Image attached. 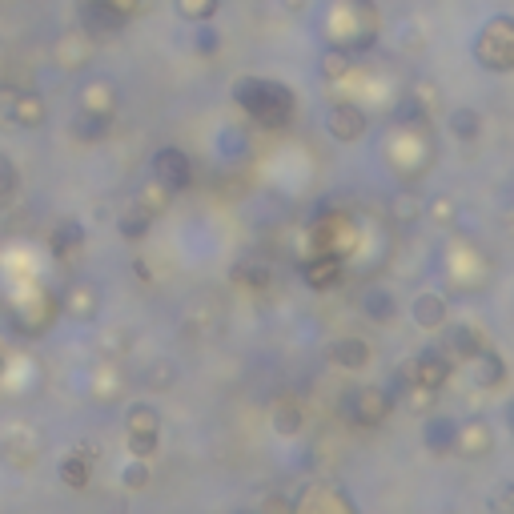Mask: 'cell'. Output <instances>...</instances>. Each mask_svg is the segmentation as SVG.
<instances>
[{"instance_id": "obj_1", "label": "cell", "mask_w": 514, "mask_h": 514, "mask_svg": "<svg viewBox=\"0 0 514 514\" xmlns=\"http://www.w3.org/2000/svg\"><path fill=\"white\" fill-rule=\"evenodd\" d=\"M233 101L266 129H286L294 121V89L270 77H241L233 81Z\"/></svg>"}, {"instance_id": "obj_2", "label": "cell", "mask_w": 514, "mask_h": 514, "mask_svg": "<svg viewBox=\"0 0 514 514\" xmlns=\"http://www.w3.org/2000/svg\"><path fill=\"white\" fill-rule=\"evenodd\" d=\"M474 57H478V65L490 69V73H510V69H514V21H510V17L486 21L482 37L474 41Z\"/></svg>"}, {"instance_id": "obj_3", "label": "cell", "mask_w": 514, "mask_h": 514, "mask_svg": "<svg viewBox=\"0 0 514 514\" xmlns=\"http://www.w3.org/2000/svg\"><path fill=\"white\" fill-rule=\"evenodd\" d=\"M342 410H346V418H354L358 426H378V422L390 418L394 394L382 390V386H354V390L342 398Z\"/></svg>"}, {"instance_id": "obj_4", "label": "cell", "mask_w": 514, "mask_h": 514, "mask_svg": "<svg viewBox=\"0 0 514 514\" xmlns=\"http://www.w3.org/2000/svg\"><path fill=\"white\" fill-rule=\"evenodd\" d=\"M153 177H157V185L165 193H185L193 185V161H189V153L177 149V145L157 149L153 153Z\"/></svg>"}, {"instance_id": "obj_5", "label": "cell", "mask_w": 514, "mask_h": 514, "mask_svg": "<svg viewBox=\"0 0 514 514\" xmlns=\"http://www.w3.org/2000/svg\"><path fill=\"white\" fill-rule=\"evenodd\" d=\"M77 17H81V29L89 37H97V41L101 37H117L125 29V21H129V13L117 5V0H81Z\"/></svg>"}, {"instance_id": "obj_6", "label": "cell", "mask_w": 514, "mask_h": 514, "mask_svg": "<svg viewBox=\"0 0 514 514\" xmlns=\"http://www.w3.org/2000/svg\"><path fill=\"white\" fill-rule=\"evenodd\" d=\"M326 129H330V137H334V141H358V137L370 129V121H366V113H362L358 105L342 101V105H334V109H330Z\"/></svg>"}, {"instance_id": "obj_7", "label": "cell", "mask_w": 514, "mask_h": 514, "mask_svg": "<svg viewBox=\"0 0 514 514\" xmlns=\"http://www.w3.org/2000/svg\"><path fill=\"white\" fill-rule=\"evenodd\" d=\"M446 378H450V358H446V354L426 350V354H418V358H414V386L442 390V386H446Z\"/></svg>"}, {"instance_id": "obj_8", "label": "cell", "mask_w": 514, "mask_h": 514, "mask_svg": "<svg viewBox=\"0 0 514 514\" xmlns=\"http://www.w3.org/2000/svg\"><path fill=\"white\" fill-rule=\"evenodd\" d=\"M302 278H306V286H314V290H330V286L342 278V257H338V253H318V257H310V262L302 266Z\"/></svg>"}, {"instance_id": "obj_9", "label": "cell", "mask_w": 514, "mask_h": 514, "mask_svg": "<svg viewBox=\"0 0 514 514\" xmlns=\"http://www.w3.org/2000/svg\"><path fill=\"white\" fill-rule=\"evenodd\" d=\"M422 442H426V450H434V454H450L454 442H458V422L446 418V414H430L426 426H422Z\"/></svg>"}, {"instance_id": "obj_10", "label": "cell", "mask_w": 514, "mask_h": 514, "mask_svg": "<svg viewBox=\"0 0 514 514\" xmlns=\"http://www.w3.org/2000/svg\"><path fill=\"white\" fill-rule=\"evenodd\" d=\"M490 446H494V434H490V426H486L482 418H470L466 426H458L454 450H462V454H470V458H482Z\"/></svg>"}, {"instance_id": "obj_11", "label": "cell", "mask_w": 514, "mask_h": 514, "mask_svg": "<svg viewBox=\"0 0 514 514\" xmlns=\"http://www.w3.org/2000/svg\"><path fill=\"white\" fill-rule=\"evenodd\" d=\"M330 358L342 366V370H366L370 366V342L366 338H338L330 346Z\"/></svg>"}, {"instance_id": "obj_12", "label": "cell", "mask_w": 514, "mask_h": 514, "mask_svg": "<svg viewBox=\"0 0 514 514\" xmlns=\"http://www.w3.org/2000/svg\"><path fill=\"white\" fill-rule=\"evenodd\" d=\"M49 245H53V253L61 257V262H69V253H77V249L85 245V225H81V221H73V217L57 221V225H53Z\"/></svg>"}, {"instance_id": "obj_13", "label": "cell", "mask_w": 514, "mask_h": 514, "mask_svg": "<svg viewBox=\"0 0 514 514\" xmlns=\"http://www.w3.org/2000/svg\"><path fill=\"white\" fill-rule=\"evenodd\" d=\"M410 314H414V322H418L422 330H442V326H446V298H438V294H418Z\"/></svg>"}, {"instance_id": "obj_14", "label": "cell", "mask_w": 514, "mask_h": 514, "mask_svg": "<svg viewBox=\"0 0 514 514\" xmlns=\"http://www.w3.org/2000/svg\"><path fill=\"white\" fill-rule=\"evenodd\" d=\"M362 310H366V318L370 322H394V314H398V302H394V294L390 290H382V286H370L366 294H362Z\"/></svg>"}, {"instance_id": "obj_15", "label": "cell", "mask_w": 514, "mask_h": 514, "mask_svg": "<svg viewBox=\"0 0 514 514\" xmlns=\"http://www.w3.org/2000/svg\"><path fill=\"white\" fill-rule=\"evenodd\" d=\"M446 350H450L454 358H462V362H474L478 350H482V338H478L474 326H454V330L446 334Z\"/></svg>"}, {"instance_id": "obj_16", "label": "cell", "mask_w": 514, "mask_h": 514, "mask_svg": "<svg viewBox=\"0 0 514 514\" xmlns=\"http://www.w3.org/2000/svg\"><path fill=\"white\" fill-rule=\"evenodd\" d=\"M474 366H478V386L482 390H494V386H502L506 382V362L494 354V350H478V358H474Z\"/></svg>"}, {"instance_id": "obj_17", "label": "cell", "mask_w": 514, "mask_h": 514, "mask_svg": "<svg viewBox=\"0 0 514 514\" xmlns=\"http://www.w3.org/2000/svg\"><path fill=\"white\" fill-rule=\"evenodd\" d=\"M73 133H77L81 141H101V137L109 133V113H101V109H81V113L73 117Z\"/></svg>"}, {"instance_id": "obj_18", "label": "cell", "mask_w": 514, "mask_h": 514, "mask_svg": "<svg viewBox=\"0 0 514 514\" xmlns=\"http://www.w3.org/2000/svg\"><path fill=\"white\" fill-rule=\"evenodd\" d=\"M125 426H129V434H157L161 430V410L149 406V402H133L129 414H125Z\"/></svg>"}, {"instance_id": "obj_19", "label": "cell", "mask_w": 514, "mask_h": 514, "mask_svg": "<svg viewBox=\"0 0 514 514\" xmlns=\"http://www.w3.org/2000/svg\"><path fill=\"white\" fill-rule=\"evenodd\" d=\"M97 306H101V298H97V290H93V286H73V290H69V298H65L69 318H81V322H89V318L97 314Z\"/></svg>"}, {"instance_id": "obj_20", "label": "cell", "mask_w": 514, "mask_h": 514, "mask_svg": "<svg viewBox=\"0 0 514 514\" xmlns=\"http://www.w3.org/2000/svg\"><path fill=\"white\" fill-rule=\"evenodd\" d=\"M446 125H450V133H454L458 141H474V137L482 133V113H478V109H454Z\"/></svg>"}, {"instance_id": "obj_21", "label": "cell", "mask_w": 514, "mask_h": 514, "mask_svg": "<svg viewBox=\"0 0 514 514\" xmlns=\"http://www.w3.org/2000/svg\"><path fill=\"white\" fill-rule=\"evenodd\" d=\"M57 474H61V482H65L69 490H85L93 470H89V462H85L81 454H69V458L61 462V470H57Z\"/></svg>"}, {"instance_id": "obj_22", "label": "cell", "mask_w": 514, "mask_h": 514, "mask_svg": "<svg viewBox=\"0 0 514 514\" xmlns=\"http://www.w3.org/2000/svg\"><path fill=\"white\" fill-rule=\"evenodd\" d=\"M149 225H153V213L141 205V209H129L125 217H121V237H129V241H141L145 233H149Z\"/></svg>"}, {"instance_id": "obj_23", "label": "cell", "mask_w": 514, "mask_h": 514, "mask_svg": "<svg viewBox=\"0 0 514 514\" xmlns=\"http://www.w3.org/2000/svg\"><path fill=\"white\" fill-rule=\"evenodd\" d=\"M241 290H266L270 286V270L266 266H233V274H229Z\"/></svg>"}, {"instance_id": "obj_24", "label": "cell", "mask_w": 514, "mask_h": 514, "mask_svg": "<svg viewBox=\"0 0 514 514\" xmlns=\"http://www.w3.org/2000/svg\"><path fill=\"white\" fill-rule=\"evenodd\" d=\"M41 121H45V105H41L37 97H21V93H17V125L37 129Z\"/></svg>"}, {"instance_id": "obj_25", "label": "cell", "mask_w": 514, "mask_h": 514, "mask_svg": "<svg viewBox=\"0 0 514 514\" xmlns=\"http://www.w3.org/2000/svg\"><path fill=\"white\" fill-rule=\"evenodd\" d=\"M177 13L185 21H209L217 13V0H177Z\"/></svg>"}, {"instance_id": "obj_26", "label": "cell", "mask_w": 514, "mask_h": 514, "mask_svg": "<svg viewBox=\"0 0 514 514\" xmlns=\"http://www.w3.org/2000/svg\"><path fill=\"white\" fill-rule=\"evenodd\" d=\"M274 426H278L282 434H298V430H302V410L290 406V402L278 406V410H274Z\"/></svg>"}, {"instance_id": "obj_27", "label": "cell", "mask_w": 514, "mask_h": 514, "mask_svg": "<svg viewBox=\"0 0 514 514\" xmlns=\"http://www.w3.org/2000/svg\"><path fill=\"white\" fill-rule=\"evenodd\" d=\"M346 69H350V57H346V49H330L326 57H322V77H346Z\"/></svg>"}, {"instance_id": "obj_28", "label": "cell", "mask_w": 514, "mask_h": 514, "mask_svg": "<svg viewBox=\"0 0 514 514\" xmlns=\"http://www.w3.org/2000/svg\"><path fill=\"white\" fill-rule=\"evenodd\" d=\"M13 193H17V169H13V161L5 153H0V205H5Z\"/></svg>"}, {"instance_id": "obj_29", "label": "cell", "mask_w": 514, "mask_h": 514, "mask_svg": "<svg viewBox=\"0 0 514 514\" xmlns=\"http://www.w3.org/2000/svg\"><path fill=\"white\" fill-rule=\"evenodd\" d=\"M193 49H197L201 57H213V53L221 49V37H217V29L201 25V29H197V37H193Z\"/></svg>"}, {"instance_id": "obj_30", "label": "cell", "mask_w": 514, "mask_h": 514, "mask_svg": "<svg viewBox=\"0 0 514 514\" xmlns=\"http://www.w3.org/2000/svg\"><path fill=\"white\" fill-rule=\"evenodd\" d=\"M121 482H125L129 490H141V486H149V466H145V458L129 462V466H125V474H121Z\"/></svg>"}, {"instance_id": "obj_31", "label": "cell", "mask_w": 514, "mask_h": 514, "mask_svg": "<svg viewBox=\"0 0 514 514\" xmlns=\"http://www.w3.org/2000/svg\"><path fill=\"white\" fill-rule=\"evenodd\" d=\"M129 454H133V458L157 454V434H129Z\"/></svg>"}, {"instance_id": "obj_32", "label": "cell", "mask_w": 514, "mask_h": 514, "mask_svg": "<svg viewBox=\"0 0 514 514\" xmlns=\"http://www.w3.org/2000/svg\"><path fill=\"white\" fill-rule=\"evenodd\" d=\"M145 378H149L157 390H169V382H173V366H169V362H157L153 370H145Z\"/></svg>"}, {"instance_id": "obj_33", "label": "cell", "mask_w": 514, "mask_h": 514, "mask_svg": "<svg viewBox=\"0 0 514 514\" xmlns=\"http://www.w3.org/2000/svg\"><path fill=\"white\" fill-rule=\"evenodd\" d=\"M0 125H17V93H0Z\"/></svg>"}, {"instance_id": "obj_34", "label": "cell", "mask_w": 514, "mask_h": 514, "mask_svg": "<svg viewBox=\"0 0 514 514\" xmlns=\"http://www.w3.org/2000/svg\"><path fill=\"white\" fill-rule=\"evenodd\" d=\"M390 213H394L398 221H414V217H418V201H410V197H398V201L390 205Z\"/></svg>"}, {"instance_id": "obj_35", "label": "cell", "mask_w": 514, "mask_h": 514, "mask_svg": "<svg viewBox=\"0 0 514 514\" xmlns=\"http://www.w3.org/2000/svg\"><path fill=\"white\" fill-rule=\"evenodd\" d=\"M490 506H498V510H514V486H506L502 494H494V498H490Z\"/></svg>"}, {"instance_id": "obj_36", "label": "cell", "mask_w": 514, "mask_h": 514, "mask_svg": "<svg viewBox=\"0 0 514 514\" xmlns=\"http://www.w3.org/2000/svg\"><path fill=\"white\" fill-rule=\"evenodd\" d=\"M450 209H454V205H450V201H438V205H434V209H430V213H438V217H442V221H446V217H450Z\"/></svg>"}, {"instance_id": "obj_37", "label": "cell", "mask_w": 514, "mask_h": 514, "mask_svg": "<svg viewBox=\"0 0 514 514\" xmlns=\"http://www.w3.org/2000/svg\"><path fill=\"white\" fill-rule=\"evenodd\" d=\"M502 418H506V426H510V430H514V398H510V402H506V410H502Z\"/></svg>"}, {"instance_id": "obj_38", "label": "cell", "mask_w": 514, "mask_h": 514, "mask_svg": "<svg viewBox=\"0 0 514 514\" xmlns=\"http://www.w3.org/2000/svg\"><path fill=\"white\" fill-rule=\"evenodd\" d=\"M286 9H294V13H298V9H306V0H286Z\"/></svg>"}, {"instance_id": "obj_39", "label": "cell", "mask_w": 514, "mask_h": 514, "mask_svg": "<svg viewBox=\"0 0 514 514\" xmlns=\"http://www.w3.org/2000/svg\"><path fill=\"white\" fill-rule=\"evenodd\" d=\"M0 366H5V354H0Z\"/></svg>"}]
</instances>
